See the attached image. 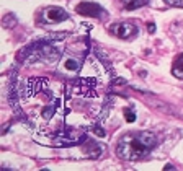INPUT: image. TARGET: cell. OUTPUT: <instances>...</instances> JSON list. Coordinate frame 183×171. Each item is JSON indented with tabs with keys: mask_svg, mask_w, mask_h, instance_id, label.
<instances>
[{
	"mask_svg": "<svg viewBox=\"0 0 183 171\" xmlns=\"http://www.w3.org/2000/svg\"><path fill=\"white\" fill-rule=\"evenodd\" d=\"M157 147V135L151 130H133L126 132L116 142V157L124 161H137L149 157Z\"/></svg>",
	"mask_w": 183,
	"mask_h": 171,
	"instance_id": "1",
	"label": "cell"
},
{
	"mask_svg": "<svg viewBox=\"0 0 183 171\" xmlns=\"http://www.w3.org/2000/svg\"><path fill=\"white\" fill-rule=\"evenodd\" d=\"M16 59H18V62H23V64H36V62L51 64V62H56L59 59V51L46 38V39L31 43L30 46L23 47L16 54Z\"/></svg>",
	"mask_w": 183,
	"mask_h": 171,
	"instance_id": "2",
	"label": "cell"
},
{
	"mask_svg": "<svg viewBox=\"0 0 183 171\" xmlns=\"http://www.w3.org/2000/svg\"><path fill=\"white\" fill-rule=\"evenodd\" d=\"M85 137L87 135H85L83 130L64 129V130L56 132L53 137H51L48 145H53V147H72V145H77V144H80V142H83Z\"/></svg>",
	"mask_w": 183,
	"mask_h": 171,
	"instance_id": "3",
	"label": "cell"
},
{
	"mask_svg": "<svg viewBox=\"0 0 183 171\" xmlns=\"http://www.w3.org/2000/svg\"><path fill=\"white\" fill-rule=\"evenodd\" d=\"M77 13L79 15H83V16H93V18H98V20H103L108 16V11L100 7L98 3L95 2H88V0H83V2H80L77 7Z\"/></svg>",
	"mask_w": 183,
	"mask_h": 171,
	"instance_id": "4",
	"label": "cell"
},
{
	"mask_svg": "<svg viewBox=\"0 0 183 171\" xmlns=\"http://www.w3.org/2000/svg\"><path fill=\"white\" fill-rule=\"evenodd\" d=\"M110 33L119 39H131L137 34V26L133 21H119L110 26Z\"/></svg>",
	"mask_w": 183,
	"mask_h": 171,
	"instance_id": "5",
	"label": "cell"
},
{
	"mask_svg": "<svg viewBox=\"0 0 183 171\" xmlns=\"http://www.w3.org/2000/svg\"><path fill=\"white\" fill-rule=\"evenodd\" d=\"M67 18H69L67 11L61 7H48L41 13V20L44 23H62Z\"/></svg>",
	"mask_w": 183,
	"mask_h": 171,
	"instance_id": "6",
	"label": "cell"
},
{
	"mask_svg": "<svg viewBox=\"0 0 183 171\" xmlns=\"http://www.w3.org/2000/svg\"><path fill=\"white\" fill-rule=\"evenodd\" d=\"M83 153L87 157H90V158H98V157H101V153H103V147L98 144V142H87L85 144V147H83Z\"/></svg>",
	"mask_w": 183,
	"mask_h": 171,
	"instance_id": "7",
	"label": "cell"
},
{
	"mask_svg": "<svg viewBox=\"0 0 183 171\" xmlns=\"http://www.w3.org/2000/svg\"><path fill=\"white\" fill-rule=\"evenodd\" d=\"M172 73L178 78H183V54H180L173 60V67H172Z\"/></svg>",
	"mask_w": 183,
	"mask_h": 171,
	"instance_id": "8",
	"label": "cell"
},
{
	"mask_svg": "<svg viewBox=\"0 0 183 171\" xmlns=\"http://www.w3.org/2000/svg\"><path fill=\"white\" fill-rule=\"evenodd\" d=\"M57 104H59V101H54V104L51 103V104L44 106V108H43V111H41L43 117H44V119H51V117H53V116H54V112H56V109H57Z\"/></svg>",
	"mask_w": 183,
	"mask_h": 171,
	"instance_id": "9",
	"label": "cell"
},
{
	"mask_svg": "<svg viewBox=\"0 0 183 171\" xmlns=\"http://www.w3.org/2000/svg\"><path fill=\"white\" fill-rule=\"evenodd\" d=\"M147 3H149V0H131V2L126 5V10H137Z\"/></svg>",
	"mask_w": 183,
	"mask_h": 171,
	"instance_id": "10",
	"label": "cell"
},
{
	"mask_svg": "<svg viewBox=\"0 0 183 171\" xmlns=\"http://www.w3.org/2000/svg\"><path fill=\"white\" fill-rule=\"evenodd\" d=\"M2 25H3L5 28H11L13 25H16V18H15V15H13V13L5 15V16H3V20H2Z\"/></svg>",
	"mask_w": 183,
	"mask_h": 171,
	"instance_id": "11",
	"label": "cell"
},
{
	"mask_svg": "<svg viewBox=\"0 0 183 171\" xmlns=\"http://www.w3.org/2000/svg\"><path fill=\"white\" fill-rule=\"evenodd\" d=\"M64 67L67 68V70H79V68H80V62L77 59H66Z\"/></svg>",
	"mask_w": 183,
	"mask_h": 171,
	"instance_id": "12",
	"label": "cell"
},
{
	"mask_svg": "<svg viewBox=\"0 0 183 171\" xmlns=\"http://www.w3.org/2000/svg\"><path fill=\"white\" fill-rule=\"evenodd\" d=\"M67 36H69V33L62 31V33H53V34H49L48 39H49V41H53V39H54V41H62V39H66Z\"/></svg>",
	"mask_w": 183,
	"mask_h": 171,
	"instance_id": "13",
	"label": "cell"
},
{
	"mask_svg": "<svg viewBox=\"0 0 183 171\" xmlns=\"http://www.w3.org/2000/svg\"><path fill=\"white\" fill-rule=\"evenodd\" d=\"M124 116H126V121H128V122H134L136 121V112L131 111L129 108H126V109H124Z\"/></svg>",
	"mask_w": 183,
	"mask_h": 171,
	"instance_id": "14",
	"label": "cell"
},
{
	"mask_svg": "<svg viewBox=\"0 0 183 171\" xmlns=\"http://www.w3.org/2000/svg\"><path fill=\"white\" fill-rule=\"evenodd\" d=\"M165 5L170 7H177V8H183V0H164Z\"/></svg>",
	"mask_w": 183,
	"mask_h": 171,
	"instance_id": "15",
	"label": "cell"
},
{
	"mask_svg": "<svg viewBox=\"0 0 183 171\" xmlns=\"http://www.w3.org/2000/svg\"><path fill=\"white\" fill-rule=\"evenodd\" d=\"M93 132L98 135V137H105V135H106V132L103 130V127H100V125H95V127H93Z\"/></svg>",
	"mask_w": 183,
	"mask_h": 171,
	"instance_id": "16",
	"label": "cell"
},
{
	"mask_svg": "<svg viewBox=\"0 0 183 171\" xmlns=\"http://www.w3.org/2000/svg\"><path fill=\"white\" fill-rule=\"evenodd\" d=\"M147 31L151 34H154L155 33V25H154V23H147Z\"/></svg>",
	"mask_w": 183,
	"mask_h": 171,
	"instance_id": "17",
	"label": "cell"
},
{
	"mask_svg": "<svg viewBox=\"0 0 183 171\" xmlns=\"http://www.w3.org/2000/svg\"><path fill=\"white\" fill-rule=\"evenodd\" d=\"M164 169H167V171H173V169H175V166L168 163V165H165V168H164Z\"/></svg>",
	"mask_w": 183,
	"mask_h": 171,
	"instance_id": "18",
	"label": "cell"
}]
</instances>
